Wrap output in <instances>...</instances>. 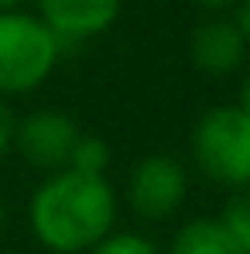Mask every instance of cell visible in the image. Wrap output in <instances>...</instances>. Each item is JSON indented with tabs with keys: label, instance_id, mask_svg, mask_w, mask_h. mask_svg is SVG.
<instances>
[{
	"label": "cell",
	"instance_id": "obj_3",
	"mask_svg": "<svg viewBox=\"0 0 250 254\" xmlns=\"http://www.w3.org/2000/svg\"><path fill=\"white\" fill-rule=\"evenodd\" d=\"M62 42L24 10L0 14V96H24L55 72Z\"/></svg>",
	"mask_w": 250,
	"mask_h": 254
},
{
	"label": "cell",
	"instance_id": "obj_9",
	"mask_svg": "<svg viewBox=\"0 0 250 254\" xmlns=\"http://www.w3.org/2000/svg\"><path fill=\"white\" fill-rule=\"evenodd\" d=\"M69 169L83 172V175H106L110 169V144L100 134H79L72 155H69Z\"/></svg>",
	"mask_w": 250,
	"mask_h": 254
},
{
	"label": "cell",
	"instance_id": "obj_15",
	"mask_svg": "<svg viewBox=\"0 0 250 254\" xmlns=\"http://www.w3.org/2000/svg\"><path fill=\"white\" fill-rule=\"evenodd\" d=\"M196 7H202V10H212V14H219V10H230V7H237V0H192Z\"/></svg>",
	"mask_w": 250,
	"mask_h": 254
},
{
	"label": "cell",
	"instance_id": "obj_6",
	"mask_svg": "<svg viewBox=\"0 0 250 254\" xmlns=\"http://www.w3.org/2000/svg\"><path fill=\"white\" fill-rule=\"evenodd\" d=\"M120 3L124 0H38V17L65 48L110 31Z\"/></svg>",
	"mask_w": 250,
	"mask_h": 254
},
{
	"label": "cell",
	"instance_id": "obj_1",
	"mask_svg": "<svg viewBox=\"0 0 250 254\" xmlns=\"http://www.w3.org/2000/svg\"><path fill=\"white\" fill-rule=\"evenodd\" d=\"M117 192L106 175L51 172L28 203V223L38 244L51 254H89L113 234Z\"/></svg>",
	"mask_w": 250,
	"mask_h": 254
},
{
	"label": "cell",
	"instance_id": "obj_13",
	"mask_svg": "<svg viewBox=\"0 0 250 254\" xmlns=\"http://www.w3.org/2000/svg\"><path fill=\"white\" fill-rule=\"evenodd\" d=\"M233 24L240 28V35H244V42L250 48V0H237V7H233Z\"/></svg>",
	"mask_w": 250,
	"mask_h": 254
},
{
	"label": "cell",
	"instance_id": "obj_11",
	"mask_svg": "<svg viewBox=\"0 0 250 254\" xmlns=\"http://www.w3.org/2000/svg\"><path fill=\"white\" fill-rule=\"evenodd\" d=\"M89 254H161L154 241H148L144 234H130V230H120V234H106Z\"/></svg>",
	"mask_w": 250,
	"mask_h": 254
},
{
	"label": "cell",
	"instance_id": "obj_14",
	"mask_svg": "<svg viewBox=\"0 0 250 254\" xmlns=\"http://www.w3.org/2000/svg\"><path fill=\"white\" fill-rule=\"evenodd\" d=\"M237 107L244 110L250 117V69L244 72V79H240V93H237Z\"/></svg>",
	"mask_w": 250,
	"mask_h": 254
},
{
	"label": "cell",
	"instance_id": "obj_12",
	"mask_svg": "<svg viewBox=\"0 0 250 254\" xmlns=\"http://www.w3.org/2000/svg\"><path fill=\"white\" fill-rule=\"evenodd\" d=\"M14 127H17V117H14L10 103L0 96V158L14 148Z\"/></svg>",
	"mask_w": 250,
	"mask_h": 254
},
{
	"label": "cell",
	"instance_id": "obj_10",
	"mask_svg": "<svg viewBox=\"0 0 250 254\" xmlns=\"http://www.w3.org/2000/svg\"><path fill=\"white\" fill-rule=\"evenodd\" d=\"M219 223L226 227V234L233 237L240 254H250V192L233 196L219 213Z\"/></svg>",
	"mask_w": 250,
	"mask_h": 254
},
{
	"label": "cell",
	"instance_id": "obj_5",
	"mask_svg": "<svg viewBox=\"0 0 250 254\" xmlns=\"http://www.w3.org/2000/svg\"><path fill=\"white\" fill-rule=\"evenodd\" d=\"M79 124L62 110H35L14 127V148L17 155L38 172L69 169V155L79 141Z\"/></svg>",
	"mask_w": 250,
	"mask_h": 254
},
{
	"label": "cell",
	"instance_id": "obj_17",
	"mask_svg": "<svg viewBox=\"0 0 250 254\" xmlns=\"http://www.w3.org/2000/svg\"><path fill=\"white\" fill-rule=\"evenodd\" d=\"M0 234H3V203H0Z\"/></svg>",
	"mask_w": 250,
	"mask_h": 254
},
{
	"label": "cell",
	"instance_id": "obj_4",
	"mask_svg": "<svg viewBox=\"0 0 250 254\" xmlns=\"http://www.w3.org/2000/svg\"><path fill=\"white\" fill-rule=\"evenodd\" d=\"M189 196L185 165L171 155H148L141 158L127 179V203L141 220H168L182 210Z\"/></svg>",
	"mask_w": 250,
	"mask_h": 254
},
{
	"label": "cell",
	"instance_id": "obj_7",
	"mask_svg": "<svg viewBox=\"0 0 250 254\" xmlns=\"http://www.w3.org/2000/svg\"><path fill=\"white\" fill-rule=\"evenodd\" d=\"M247 52L250 48L240 35V28L233 24V17L202 21L189 38V59L206 76H230V72L244 69Z\"/></svg>",
	"mask_w": 250,
	"mask_h": 254
},
{
	"label": "cell",
	"instance_id": "obj_8",
	"mask_svg": "<svg viewBox=\"0 0 250 254\" xmlns=\"http://www.w3.org/2000/svg\"><path fill=\"white\" fill-rule=\"evenodd\" d=\"M168 254H240L219 216H196L178 227Z\"/></svg>",
	"mask_w": 250,
	"mask_h": 254
},
{
	"label": "cell",
	"instance_id": "obj_16",
	"mask_svg": "<svg viewBox=\"0 0 250 254\" xmlns=\"http://www.w3.org/2000/svg\"><path fill=\"white\" fill-rule=\"evenodd\" d=\"M24 0H0V14H7V10H17Z\"/></svg>",
	"mask_w": 250,
	"mask_h": 254
},
{
	"label": "cell",
	"instance_id": "obj_2",
	"mask_svg": "<svg viewBox=\"0 0 250 254\" xmlns=\"http://www.w3.org/2000/svg\"><path fill=\"white\" fill-rule=\"evenodd\" d=\"M192 158L206 179L226 189L250 186V117L237 103L209 107L192 127Z\"/></svg>",
	"mask_w": 250,
	"mask_h": 254
}]
</instances>
